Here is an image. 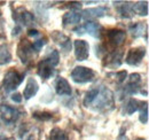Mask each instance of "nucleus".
<instances>
[{
	"label": "nucleus",
	"mask_w": 149,
	"mask_h": 140,
	"mask_svg": "<svg viewBox=\"0 0 149 140\" xmlns=\"http://www.w3.org/2000/svg\"><path fill=\"white\" fill-rule=\"evenodd\" d=\"M104 34V46L103 47V53H109L117 51L124 43L126 39V32L124 30L120 29H110Z\"/></svg>",
	"instance_id": "1"
},
{
	"label": "nucleus",
	"mask_w": 149,
	"mask_h": 140,
	"mask_svg": "<svg viewBox=\"0 0 149 140\" xmlns=\"http://www.w3.org/2000/svg\"><path fill=\"white\" fill-rule=\"evenodd\" d=\"M60 62L58 52L53 50L48 53L38 64L37 74L42 79H48L54 75V68Z\"/></svg>",
	"instance_id": "2"
},
{
	"label": "nucleus",
	"mask_w": 149,
	"mask_h": 140,
	"mask_svg": "<svg viewBox=\"0 0 149 140\" xmlns=\"http://www.w3.org/2000/svg\"><path fill=\"white\" fill-rule=\"evenodd\" d=\"M113 105H115V100L112 92L106 86H100L99 93L91 106H94L96 110H109L113 108Z\"/></svg>",
	"instance_id": "3"
},
{
	"label": "nucleus",
	"mask_w": 149,
	"mask_h": 140,
	"mask_svg": "<svg viewBox=\"0 0 149 140\" xmlns=\"http://www.w3.org/2000/svg\"><path fill=\"white\" fill-rule=\"evenodd\" d=\"M24 76H25V72H21L15 68H10L8 70L5 74V77L2 80V86H1L2 90L5 91V93H9L19 88L24 79Z\"/></svg>",
	"instance_id": "4"
},
{
	"label": "nucleus",
	"mask_w": 149,
	"mask_h": 140,
	"mask_svg": "<svg viewBox=\"0 0 149 140\" xmlns=\"http://www.w3.org/2000/svg\"><path fill=\"white\" fill-rule=\"evenodd\" d=\"M71 78L74 83L77 84H85V83H90L95 78V71L91 68H86V67H76L71 71Z\"/></svg>",
	"instance_id": "5"
},
{
	"label": "nucleus",
	"mask_w": 149,
	"mask_h": 140,
	"mask_svg": "<svg viewBox=\"0 0 149 140\" xmlns=\"http://www.w3.org/2000/svg\"><path fill=\"white\" fill-rule=\"evenodd\" d=\"M35 52L36 51L33 50L32 44L28 39H22L19 41V46H17V56L22 61V63L29 64L30 62H32L35 57Z\"/></svg>",
	"instance_id": "6"
},
{
	"label": "nucleus",
	"mask_w": 149,
	"mask_h": 140,
	"mask_svg": "<svg viewBox=\"0 0 149 140\" xmlns=\"http://www.w3.org/2000/svg\"><path fill=\"white\" fill-rule=\"evenodd\" d=\"M74 31H76V34H80V35L83 34V31H85L94 38H101L103 35V27L97 22L87 21L86 23H84L80 28L76 29Z\"/></svg>",
	"instance_id": "7"
},
{
	"label": "nucleus",
	"mask_w": 149,
	"mask_h": 140,
	"mask_svg": "<svg viewBox=\"0 0 149 140\" xmlns=\"http://www.w3.org/2000/svg\"><path fill=\"white\" fill-rule=\"evenodd\" d=\"M0 115L2 121L7 124H13L19 118V116L22 115V113L19 111L17 108L10 107L8 105L0 106Z\"/></svg>",
	"instance_id": "8"
},
{
	"label": "nucleus",
	"mask_w": 149,
	"mask_h": 140,
	"mask_svg": "<svg viewBox=\"0 0 149 140\" xmlns=\"http://www.w3.org/2000/svg\"><path fill=\"white\" fill-rule=\"evenodd\" d=\"M146 55V48L145 47H134L131 48L126 54L125 62L130 66H139L142 62V59Z\"/></svg>",
	"instance_id": "9"
},
{
	"label": "nucleus",
	"mask_w": 149,
	"mask_h": 140,
	"mask_svg": "<svg viewBox=\"0 0 149 140\" xmlns=\"http://www.w3.org/2000/svg\"><path fill=\"white\" fill-rule=\"evenodd\" d=\"M74 55L78 61H85L90 56V45L86 40L77 39L74 40Z\"/></svg>",
	"instance_id": "10"
},
{
	"label": "nucleus",
	"mask_w": 149,
	"mask_h": 140,
	"mask_svg": "<svg viewBox=\"0 0 149 140\" xmlns=\"http://www.w3.org/2000/svg\"><path fill=\"white\" fill-rule=\"evenodd\" d=\"M123 51L122 50H117L113 52L106 53V57L103 61V66L108 67V68H118L122 64V60H123Z\"/></svg>",
	"instance_id": "11"
},
{
	"label": "nucleus",
	"mask_w": 149,
	"mask_h": 140,
	"mask_svg": "<svg viewBox=\"0 0 149 140\" xmlns=\"http://www.w3.org/2000/svg\"><path fill=\"white\" fill-rule=\"evenodd\" d=\"M14 20L17 22V23H21L23 25H30L33 23L35 21V16L32 13L28 12L25 8L21 7V8H17L15 12H14V15H13Z\"/></svg>",
	"instance_id": "12"
},
{
	"label": "nucleus",
	"mask_w": 149,
	"mask_h": 140,
	"mask_svg": "<svg viewBox=\"0 0 149 140\" xmlns=\"http://www.w3.org/2000/svg\"><path fill=\"white\" fill-rule=\"evenodd\" d=\"M141 85V76L139 74H132L129 77L127 84L124 88L125 94H136Z\"/></svg>",
	"instance_id": "13"
},
{
	"label": "nucleus",
	"mask_w": 149,
	"mask_h": 140,
	"mask_svg": "<svg viewBox=\"0 0 149 140\" xmlns=\"http://www.w3.org/2000/svg\"><path fill=\"white\" fill-rule=\"evenodd\" d=\"M55 91L58 95H71V86L63 77H58L55 83Z\"/></svg>",
	"instance_id": "14"
},
{
	"label": "nucleus",
	"mask_w": 149,
	"mask_h": 140,
	"mask_svg": "<svg viewBox=\"0 0 149 140\" xmlns=\"http://www.w3.org/2000/svg\"><path fill=\"white\" fill-rule=\"evenodd\" d=\"M38 90H39V85H38L37 80L35 78H29L26 82V85L23 91V97L25 100L31 99L32 97H35L37 94Z\"/></svg>",
	"instance_id": "15"
},
{
	"label": "nucleus",
	"mask_w": 149,
	"mask_h": 140,
	"mask_svg": "<svg viewBox=\"0 0 149 140\" xmlns=\"http://www.w3.org/2000/svg\"><path fill=\"white\" fill-rule=\"evenodd\" d=\"M108 12V8L106 7H102V6H99V7H95V8H90V9H85L83 12V15L81 18H88V20H92V18H99L104 16V14Z\"/></svg>",
	"instance_id": "16"
},
{
	"label": "nucleus",
	"mask_w": 149,
	"mask_h": 140,
	"mask_svg": "<svg viewBox=\"0 0 149 140\" xmlns=\"http://www.w3.org/2000/svg\"><path fill=\"white\" fill-rule=\"evenodd\" d=\"M53 39L55 40L56 43H57L65 52H68V51L71 50V40H70L69 37L64 36L63 34H61V32H58V31H54V34H53Z\"/></svg>",
	"instance_id": "17"
},
{
	"label": "nucleus",
	"mask_w": 149,
	"mask_h": 140,
	"mask_svg": "<svg viewBox=\"0 0 149 140\" xmlns=\"http://www.w3.org/2000/svg\"><path fill=\"white\" fill-rule=\"evenodd\" d=\"M80 20H81V14L78 10H70L63 15L62 22H63V25L67 27L69 24H78Z\"/></svg>",
	"instance_id": "18"
},
{
	"label": "nucleus",
	"mask_w": 149,
	"mask_h": 140,
	"mask_svg": "<svg viewBox=\"0 0 149 140\" xmlns=\"http://www.w3.org/2000/svg\"><path fill=\"white\" fill-rule=\"evenodd\" d=\"M122 5H117L118 13L120 16L124 18H131L135 13H134V4L131 2H119Z\"/></svg>",
	"instance_id": "19"
},
{
	"label": "nucleus",
	"mask_w": 149,
	"mask_h": 140,
	"mask_svg": "<svg viewBox=\"0 0 149 140\" xmlns=\"http://www.w3.org/2000/svg\"><path fill=\"white\" fill-rule=\"evenodd\" d=\"M129 31L134 38H139L142 37L143 34H146L147 31V24L142 23V22H138V23H133L132 25L129 27Z\"/></svg>",
	"instance_id": "20"
},
{
	"label": "nucleus",
	"mask_w": 149,
	"mask_h": 140,
	"mask_svg": "<svg viewBox=\"0 0 149 140\" xmlns=\"http://www.w3.org/2000/svg\"><path fill=\"white\" fill-rule=\"evenodd\" d=\"M12 61V54L9 51V47L6 44L0 45V66L7 64Z\"/></svg>",
	"instance_id": "21"
},
{
	"label": "nucleus",
	"mask_w": 149,
	"mask_h": 140,
	"mask_svg": "<svg viewBox=\"0 0 149 140\" xmlns=\"http://www.w3.org/2000/svg\"><path fill=\"white\" fill-rule=\"evenodd\" d=\"M49 140H69L68 134L60 127H54L51 131L49 134Z\"/></svg>",
	"instance_id": "22"
},
{
	"label": "nucleus",
	"mask_w": 149,
	"mask_h": 140,
	"mask_svg": "<svg viewBox=\"0 0 149 140\" xmlns=\"http://www.w3.org/2000/svg\"><path fill=\"white\" fill-rule=\"evenodd\" d=\"M97 93H99V88L96 86V88H91L87 93H86V95H85V98H84V106L85 107H90V106L92 105V102L94 101V99H95V97L97 95Z\"/></svg>",
	"instance_id": "23"
},
{
	"label": "nucleus",
	"mask_w": 149,
	"mask_h": 140,
	"mask_svg": "<svg viewBox=\"0 0 149 140\" xmlns=\"http://www.w3.org/2000/svg\"><path fill=\"white\" fill-rule=\"evenodd\" d=\"M134 13L141 16H147L148 15V2L140 1V2L134 4Z\"/></svg>",
	"instance_id": "24"
},
{
	"label": "nucleus",
	"mask_w": 149,
	"mask_h": 140,
	"mask_svg": "<svg viewBox=\"0 0 149 140\" xmlns=\"http://www.w3.org/2000/svg\"><path fill=\"white\" fill-rule=\"evenodd\" d=\"M140 105H141V102H139L138 100H135V99H130V100L127 101V104L125 105V113H126L127 115H131V114L135 113V111L140 108Z\"/></svg>",
	"instance_id": "25"
},
{
	"label": "nucleus",
	"mask_w": 149,
	"mask_h": 140,
	"mask_svg": "<svg viewBox=\"0 0 149 140\" xmlns=\"http://www.w3.org/2000/svg\"><path fill=\"white\" fill-rule=\"evenodd\" d=\"M32 117L40 122H48V121L53 120V114L48 113V111H35L32 114Z\"/></svg>",
	"instance_id": "26"
},
{
	"label": "nucleus",
	"mask_w": 149,
	"mask_h": 140,
	"mask_svg": "<svg viewBox=\"0 0 149 140\" xmlns=\"http://www.w3.org/2000/svg\"><path fill=\"white\" fill-rule=\"evenodd\" d=\"M108 77H112V79L117 83V84H122L125 82L126 77H127V72L126 71H118V72H111V74H108L107 75Z\"/></svg>",
	"instance_id": "27"
},
{
	"label": "nucleus",
	"mask_w": 149,
	"mask_h": 140,
	"mask_svg": "<svg viewBox=\"0 0 149 140\" xmlns=\"http://www.w3.org/2000/svg\"><path fill=\"white\" fill-rule=\"evenodd\" d=\"M139 121L142 124H147L148 123V104L147 102H141Z\"/></svg>",
	"instance_id": "28"
},
{
	"label": "nucleus",
	"mask_w": 149,
	"mask_h": 140,
	"mask_svg": "<svg viewBox=\"0 0 149 140\" xmlns=\"http://www.w3.org/2000/svg\"><path fill=\"white\" fill-rule=\"evenodd\" d=\"M45 44H46V38H44V39H38L36 41H33L32 47H33V50L38 53L44 46H45Z\"/></svg>",
	"instance_id": "29"
},
{
	"label": "nucleus",
	"mask_w": 149,
	"mask_h": 140,
	"mask_svg": "<svg viewBox=\"0 0 149 140\" xmlns=\"http://www.w3.org/2000/svg\"><path fill=\"white\" fill-rule=\"evenodd\" d=\"M12 100H13L15 104H21L22 100H23V97H21L19 93H14V94L12 95Z\"/></svg>",
	"instance_id": "30"
},
{
	"label": "nucleus",
	"mask_w": 149,
	"mask_h": 140,
	"mask_svg": "<svg viewBox=\"0 0 149 140\" xmlns=\"http://www.w3.org/2000/svg\"><path fill=\"white\" fill-rule=\"evenodd\" d=\"M28 35L30 36V37H37V36H39V32L36 29H29L28 30Z\"/></svg>",
	"instance_id": "31"
},
{
	"label": "nucleus",
	"mask_w": 149,
	"mask_h": 140,
	"mask_svg": "<svg viewBox=\"0 0 149 140\" xmlns=\"http://www.w3.org/2000/svg\"><path fill=\"white\" fill-rule=\"evenodd\" d=\"M22 31V27H19L17 25L16 28H14V30H13V36H17L19 35V32Z\"/></svg>",
	"instance_id": "32"
},
{
	"label": "nucleus",
	"mask_w": 149,
	"mask_h": 140,
	"mask_svg": "<svg viewBox=\"0 0 149 140\" xmlns=\"http://www.w3.org/2000/svg\"><path fill=\"white\" fill-rule=\"evenodd\" d=\"M0 140H14L13 138H6V137H0Z\"/></svg>",
	"instance_id": "33"
},
{
	"label": "nucleus",
	"mask_w": 149,
	"mask_h": 140,
	"mask_svg": "<svg viewBox=\"0 0 149 140\" xmlns=\"http://www.w3.org/2000/svg\"><path fill=\"white\" fill-rule=\"evenodd\" d=\"M135 140H145V139H142V138H138V139H135Z\"/></svg>",
	"instance_id": "34"
},
{
	"label": "nucleus",
	"mask_w": 149,
	"mask_h": 140,
	"mask_svg": "<svg viewBox=\"0 0 149 140\" xmlns=\"http://www.w3.org/2000/svg\"><path fill=\"white\" fill-rule=\"evenodd\" d=\"M29 140H33V139H32V138H31V139H29Z\"/></svg>",
	"instance_id": "35"
},
{
	"label": "nucleus",
	"mask_w": 149,
	"mask_h": 140,
	"mask_svg": "<svg viewBox=\"0 0 149 140\" xmlns=\"http://www.w3.org/2000/svg\"><path fill=\"white\" fill-rule=\"evenodd\" d=\"M0 14H1V13H0Z\"/></svg>",
	"instance_id": "36"
}]
</instances>
